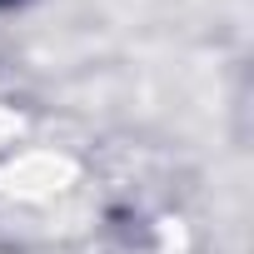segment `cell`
<instances>
[{"label": "cell", "mask_w": 254, "mask_h": 254, "mask_svg": "<svg viewBox=\"0 0 254 254\" xmlns=\"http://www.w3.org/2000/svg\"><path fill=\"white\" fill-rule=\"evenodd\" d=\"M15 5H25V0H0V15H5V10H15Z\"/></svg>", "instance_id": "6da1fadb"}]
</instances>
